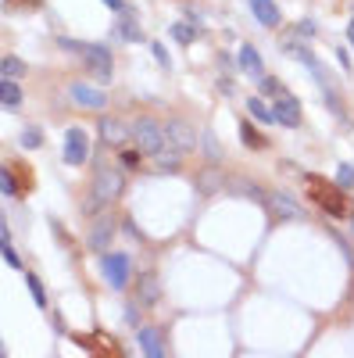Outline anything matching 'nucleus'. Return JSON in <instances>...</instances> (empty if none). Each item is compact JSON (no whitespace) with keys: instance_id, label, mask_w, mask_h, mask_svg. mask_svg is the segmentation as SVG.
<instances>
[{"instance_id":"1","label":"nucleus","mask_w":354,"mask_h":358,"mask_svg":"<svg viewBox=\"0 0 354 358\" xmlns=\"http://www.w3.org/2000/svg\"><path fill=\"white\" fill-rule=\"evenodd\" d=\"M308 194L329 219H347L351 215V201H347L340 183H326L322 176H308Z\"/></svg>"},{"instance_id":"2","label":"nucleus","mask_w":354,"mask_h":358,"mask_svg":"<svg viewBox=\"0 0 354 358\" xmlns=\"http://www.w3.org/2000/svg\"><path fill=\"white\" fill-rule=\"evenodd\" d=\"M61 47H64V51H75L79 57L86 61V72L93 75L97 83H111V75H115L111 68H115V65H111L108 47H101V43H75V40H61Z\"/></svg>"},{"instance_id":"3","label":"nucleus","mask_w":354,"mask_h":358,"mask_svg":"<svg viewBox=\"0 0 354 358\" xmlns=\"http://www.w3.org/2000/svg\"><path fill=\"white\" fill-rule=\"evenodd\" d=\"M129 136H133L136 147L143 154H151V158H157V154L165 151V144H168V129L161 126V122H154V118H136L133 126H129Z\"/></svg>"},{"instance_id":"4","label":"nucleus","mask_w":354,"mask_h":358,"mask_svg":"<svg viewBox=\"0 0 354 358\" xmlns=\"http://www.w3.org/2000/svg\"><path fill=\"white\" fill-rule=\"evenodd\" d=\"M125 190V179L122 172H115V168H97V176H93V197H90V208L97 205H111V201H118Z\"/></svg>"},{"instance_id":"5","label":"nucleus","mask_w":354,"mask_h":358,"mask_svg":"<svg viewBox=\"0 0 354 358\" xmlns=\"http://www.w3.org/2000/svg\"><path fill=\"white\" fill-rule=\"evenodd\" d=\"M101 272L108 279L111 290H125L129 276H133V261H129V255H118V251H108L104 261H101Z\"/></svg>"},{"instance_id":"6","label":"nucleus","mask_w":354,"mask_h":358,"mask_svg":"<svg viewBox=\"0 0 354 358\" xmlns=\"http://www.w3.org/2000/svg\"><path fill=\"white\" fill-rule=\"evenodd\" d=\"M90 158V136L83 126H68L64 129V162L68 165H83Z\"/></svg>"},{"instance_id":"7","label":"nucleus","mask_w":354,"mask_h":358,"mask_svg":"<svg viewBox=\"0 0 354 358\" xmlns=\"http://www.w3.org/2000/svg\"><path fill=\"white\" fill-rule=\"evenodd\" d=\"M272 115H276V122L279 126H286V129H294V126H301V101L294 97V93H276V104H272Z\"/></svg>"},{"instance_id":"8","label":"nucleus","mask_w":354,"mask_h":358,"mask_svg":"<svg viewBox=\"0 0 354 358\" xmlns=\"http://www.w3.org/2000/svg\"><path fill=\"white\" fill-rule=\"evenodd\" d=\"M165 129H168V144H172V147H179V151H193V147H197V129H193L190 122L168 118Z\"/></svg>"},{"instance_id":"9","label":"nucleus","mask_w":354,"mask_h":358,"mask_svg":"<svg viewBox=\"0 0 354 358\" xmlns=\"http://www.w3.org/2000/svg\"><path fill=\"white\" fill-rule=\"evenodd\" d=\"M111 237H115V219L104 212V215H97V222L90 229V251H108Z\"/></svg>"},{"instance_id":"10","label":"nucleus","mask_w":354,"mask_h":358,"mask_svg":"<svg viewBox=\"0 0 354 358\" xmlns=\"http://www.w3.org/2000/svg\"><path fill=\"white\" fill-rule=\"evenodd\" d=\"M68 97H72L79 107H93V112H97V107H104V104H108V97H104V93L97 90V86H86V83H72V86H68Z\"/></svg>"},{"instance_id":"11","label":"nucleus","mask_w":354,"mask_h":358,"mask_svg":"<svg viewBox=\"0 0 354 358\" xmlns=\"http://www.w3.org/2000/svg\"><path fill=\"white\" fill-rule=\"evenodd\" d=\"M251 4V14L257 22H262L265 29H276L279 22H283V14H279V8H276V0H247Z\"/></svg>"},{"instance_id":"12","label":"nucleus","mask_w":354,"mask_h":358,"mask_svg":"<svg viewBox=\"0 0 354 358\" xmlns=\"http://www.w3.org/2000/svg\"><path fill=\"white\" fill-rule=\"evenodd\" d=\"M115 33H118L125 43H143V33H140V25H136V11H133V8H122L118 22H115Z\"/></svg>"},{"instance_id":"13","label":"nucleus","mask_w":354,"mask_h":358,"mask_svg":"<svg viewBox=\"0 0 354 358\" xmlns=\"http://www.w3.org/2000/svg\"><path fill=\"white\" fill-rule=\"evenodd\" d=\"M265 208L276 215V219H301V208H297L286 194H268V197H265Z\"/></svg>"},{"instance_id":"14","label":"nucleus","mask_w":354,"mask_h":358,"mask_svg":"<svg viewBox=\"0 0 354 358\" xmlns=\"http://www.w3.org/2000/svg\"><path fill=\"white\" fill-rule=\"evenodd\" d=\"M240 72L254 75V79H262V75H265V61H262V54H257L251 43L240 47Z\"/></svg>"},{"instance_id":"15","label":"nucleus","mask_w":354,"mask_h":358,"mask_svg":"<svg viewBox=\"0 0 354 358\" xmlns=\"http://www.w3.org/2000/svg\"><path fill=\"white\" fill-rule=\"evenodd\" d=\"M136 340H140V348L147 351V358H165V344H161V330H157V326H143Z\"/></svg>"},{"instance_id":"16","label":"nucleus","mask_w":354,"mask_h":358,"mask_svg":"<svg viewBox=\"0 0 354 358\" xmlns=\"http://www.w3.org/2000/svg\"><path fill=\"white\" fill-rule=\"evenodd\" d=\"M97 129H101V136H104V144H111V147H115V144H122V140L129 136V129L122 126V122L118 118H101V126H97Z\"/></svg>"},{"instance_id":"17","label":"nucleus","mask_w":354,"mask_h":358,"mask_svg":"<svg viewBox=\"0 0 354 358\" xmlns=\"http://www.w3.org/2000/svg\"><path fill=\"white\" fill-rule=\"evenodd\" d=\"M157 298H161L157 276H154V272H143V276H140V301L151 308V305H157Z\"/></svg>"},{"instance_id":"18","label":"nucleus","mask_w":354,"mask_h":358,"mask_svg":"<svg viewBox=\"0 0 354 358\" xmlns=\"http://www.w3.org/2000/svg\"><path fill=\"white\" fill-rule=\"evenodd\" d=\"M222 186V172L218 168H204V172H197V190L201 194H215Z\"/></svg>"},{"instance_id":"19","label":"nucleus","mask_w":354,"mask_h":358,"mask_svg":"<svg viewBox=\"0 0 354 358\" xmlns=\"http://www.w3.org/2000/svg\"><path fill=\"white\" fill-rule=\"evenodd\" d=\"M75 344H83V348H90V351H111V355H118V344L111 337H75Z\"/></svg>"},{"instance_id":"20","label":"nucleus","mask_w":354,"mask_h":358,"mask_svg":"<svg viewBox=\"0 0 354 358\" xmlns=\"http://www.w3.org/2000/svg\"><path fill=\"white\" fill-rule=\"evenodd\" d=\"M179 147H175V151H161L157 154V162H154V168H157V172H179Z\"/></svg>"},{"instance_id":"21","label":"nucleus","mask_w":354,"mask_h":358,"mask_svg":"<svg viewBox=\"0 0 354 358\" xmlns=\"http://www.w3.org/2000/svg\"><path fill=\"white\" fill-rule=\"evenodd\" d=\"M0 97H4V107H18L25 97H22V86L14 79H4V86H0Z\"/></svg>"},{"instance_id":"22","label":"nucleus","mask_w":354,"mask_h":358,"mask_svg":"<svg viewBox=\"0 0 354 358\" xmlns=\"http://www.w3.org/2000/svg\"><path fill=\"white\" fill-rule=\"evenodd\" d=\"M0 72H4V79H18V75H25V61L8 54L4 61H0Z\"/></svg>"},{"instance_id":"23","label":"nucleus","mask_w":354,"mask_h":358,"mask_svg":"<svg viewBox=\"0 0 354 358\" xmlns=\"http://www.w3.org/2000/svg\"><path fill=\"white\" fill-rule=\"evenodd\" d=\"M240 140H244L247 147H257V151H262V147L268 144V140H265L262 133H257V129L251 126V122H240Z\"/></svg>"},{"instance_id":"24","label":"nucleus","mask_w":354,"mask_h":358,"mask_svg":"<svg viewBox=\"0 0 354 358\" xmlns=\"http://www.w3.org/2000/svg\"><path fill=\"white\" fill-rule=\"evenodd\" d=\"M247 112H251V118H257V122H276L272 107H265L262 97H251V101H247Z\"/></svg>"},{"instance_id":"25","label":"nucleus","mask_w":354,"mask_h":358,"mask_svg":"<svg viewBox=\"0 0 354 358\" xmlns=\"http://www.w3.org/2000/svg\"><path fill=\"white\" fill-rule=\"evenodd\" d=\"M25 283H29V290H32V301H36V308H47L51 301H47V290H43V283L32 272H25Z\"/></svg>"},{"instance_id":"26","label":"nucleus","mask_w":354,"mask_h":358,"mask_svg":"<svg viewBox=\"0 0 354 358\" xmlns=\"http://www.w3.org/2000/svg\"><path fill=\"white\" fill-rule=\"evenodd\" d=\"M172 36L179 40V43H193V36H197V29H193V25H186V22H175V25H172Z\"/></svg>"},{"instance_id":"27","label":"nucleus","mask_w":354,"mask_h":358,"mask_svg":"<svg viewBox=\"0 0 354 358\" xmlns=\"http://www.w3.org/2000/svg\"><path fill=\"white\" fill-rule=\"evenodd\" d=\"M40 144H43V133H40L36 126H32V129H25V133H22V147H25V151H36Z\"/></svg>"},{"instance_id":"28","label":"nucleus","mask_w":354,"mask_h":358,"mask_svg":"<svg viewBox=\"0 0 354 358\" xmlns=\"http://www.w3.org/2000/svg\"><path fill=\"white\" fill-rule=\"evenodd\" d=\"M0 183H4V194H8V197H18V190H22V186H18V179H14V172H11V168H4V176H0Z\"/></svg>"},{"instance_id":"29","label":"nucleus","mask_w":354,"mask_h":358,"mask_svg":"<svg viewBox=\"0 0 354 358\" xmlns=\"http://www.w3.org/2000/svg\"><path fill=\"white\" fill-rule=\"evenodd\" d=\"M118 158H122V168H140V162H143V151H140V147H136V151H122Z\"/></svg>"},{"instance_id":"30","label":"nucleus","mask_w":354,"mask_h":358,"mask_svg":"<svg viewBox=\"0 0 354 358\" xmlns=\"http://www.w3.org/2000/svg\"><path fill=\"white\" fill-rule=\"evenodd\" d=\"M204 151H207V158H212V162H218V158H222V151H218V140H215V133H212V129L204 133Z\"/></svg>"},{"instance_id":"31","label":"nucleus","mask_w":354,"mask_h":358,"mask_svg":"<svg viewBox=\"0 0 354 358\" xmlns=\"http://www.w3.org/2000/svg\"><path fill=\"white\" fill-rule=\"evenodd\" d=\"M0 247H4V261H8V266H11V269H18V272H25V269H22V258L14 255V247H11V240H4Z\"/></svg>"},{"instance_id":"32","label":"nucleus","mask_w":354,"mask_h":358,"mask_svg":"<svg viewBox=\"0 0 354 358\" xmlns=\"http://www.w3.org/2000/svg\"><path fill=\"white\" fill-rule=\"evenodd\" d=\"M151 54L157 57V65L165 68V72L172 68V57H168V51H165V47H161V43H151Z\"/></svg>"},{"instance_id":"33","label":"nucleus","mask_w":354,"mask_h":358,"mask_svg":"<svg viewBox=\"0 0 354 358\" xmlns=\"http://www.w3.org/2000/svg\"><path fill=\"white\" fill-rule=\"evenodd\" d=\"M336 179H340L344 190H347V186H354V168L351 165H340V168H336Z\"/></svg>"},{"instance_id":"34","label":"nucleus","mask_w":354,"mask_h":358,"mask_svg":"<svg viewBox=\"0 0 354 358\" xmlns=\"http://www.w3.org/2000/svg\"><path fill=\"white\" fill-rule=\"evenodd\" d=\"M262 90H265V93H283L279 79H272V75H262Z\"/></svg>"},{"instance_id":"35","label":"nucleus","mask_w":354,"mask_h":358,"mask_svg":"<svg viewBox=\"0 0 354 358\" xmlns=\"http://www.w3.org/2000/svg\"><path fill=\"white\" fill-rule=\"evenodd\" d=\"M297 33H304V36H315V22H312V18H304V22L297 25Z\"/></svg>"},{"instance_id":"36","label":"nucleus","mask_w":354,"mask_h":358,"mask_svg":"<svg viewBox=\"0 0 354 358\" xmlns=\"http://www.w3.org/2000/svg\"><path fill=\"white\" fill-rule=\"evenodd\" d=\"M104 4H108V8H115V11H122V8H125V0H104Z\"/></svg>"},{"instance_id":"37","label":"nucleus","mask_w":354,"mask_h":358,"mask_svg":"<svg viewBox=\"0 0 354 358\" xmlns=\"http://www.w3.org/2000/svg\"><path fill=\"white\" fill-rule=\"evenodd\" d=\"M347 40H351V47H354V22L347 25Z\"/></svg>"}]
</instances>
